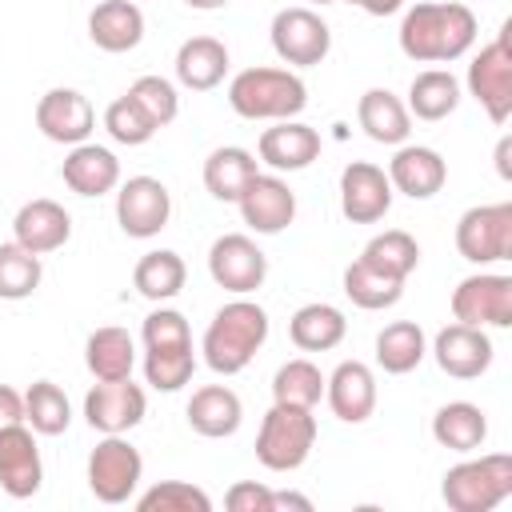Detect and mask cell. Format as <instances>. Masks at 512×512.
I'll return each instance as SVG.
<instances>
[{
	"label": "cell",
	"instance_id": "cell-51",
	"mask_svg": "<svg viewBox=\"0 0 512 512\" xmlns=\"http://www.w3.org/2000/svg\"><path fill=\"white\" fill-rule=\"evenodd\" d=\"M312 4H336V0H312Z\"/></svg>",
	"mask_w": 512,
	"mask_h": 512
},
{
	"label": "cell",
	"instance_id": "cell-17",
	"mask_svg": "<svg viewBox=\"0 0 512 512\" xmlns=\"http://www.w3.org/2000/svg\"><path fill=\"white\" fill-rule=\"evenodd\" d=\"M432 356H436V364H440L444 376L476 380V376H484L492 368L496 348H492V340H488L484 328H472V324H460L456 320V324H448V328L436 332Z\"/></svg>",
	"mask_w": 512,
	"mask_h": 512
},
{
	"label": "cell",
	"instance_id": "cell-38",
	"mask_svg": "<svg viewBox=\"0 0 512 512\" xmlns=\"http://www.w3.org/2000/svg\"><path fill=\"white\" fill-rule=\"evenodd\" d=\"M324 396V372L312 360H288L272 376V400L276 404H296V408H316Z\"/></svg>",
	"mask_w": 512,
	"mask_h": 512
},
{
	"label": "cell",
	"instance_id": "cell-32",
	"mask_svg": "<svg viewBox=\"0 0 512 512\" xmlns=\"http://www.w3.org/2000/svg\"><path fill=\"white\" fill-rule=\"evenodd\" d=\"M344 332H348L344 312L336 304H324V300L296 308L292 320H288V336L300 352H328L344 340Z\"/></svg>",
	"mask_w": 512,
	"mask_h": 512
},
{
	"label": "cell",
	"instance_id": "cell-29",
	"mask_svg": "<svg viewBox=\"0 0 512 512\" xmlns=\"http://www.w3.org/2000/svg\"><path fill=\"white\" fill-rule=\"evenodd\" d=\"M84 364L96 380H128L136 368V340L128 328L104 324L84 340Z\"/></svg>",
	"mask_w": 512,
	"mask_h": 512
},
{
	"label": "cell",
	"instance_id": "cell-31",
	"mask_svg": "<svg viewBox=\"0 0 512 512\" xmlns=\"http://www.w3.org/2000/svg\"><path fill=\"white\" fill-rule=\"evenodd\" d=\"M456 104H460V80H456L448 68H424V72L412 76V84H408V104H404L408 116L436 124V120L452 116Z\"/></svg>",
	"mask_w": 512,
	"mask_h": 512
},
{
	"label": "cell",
	"instance_id": "cell-19",
	"mask_svg": "<svg viewBox=\"0 0 512 512\" xmlns=\"http://www.w3.org/2000/svg\"><path fill=\"white\" fill-rule=\"evenodd\" d=\"M324 400L336 420L364 424L376 412V376L364 360H340L332 376H324Z\"/></svg>",
	"mask_w": 512,
	"mask_h": 512
},
{
	"label": "cell",
	"instance_id": "cell-8",
	"mask_svg": "<svg viewBox=\"0 0 512 512\" xmlns=\"http://www.w3.org/2000/svg\"><path fill=\"white\" fill-rule=\"evenodd\" d=\"M140 476H144V456L124 436H104L88 452V488L100 504H128L132 492L140 488Z\"/></svg>",
	"mask_w": 512,
	"mask_h": 512
},
{
	"label": "cell",
	"instance_id": "cell-9",
	"mask_svg": "<svg viewBox=\"0 0 512 512\" xmlns=\"http://www.w3.org/2000/svg\"><path fill=\"white\" fill-rule=\"evenodd\" d=\"M456 248L468 264L512 260V204H476L456 220Z\"/></svg>",
	"mask_w": 512,
	"mask_h": 512
},
{
	"label": "cell",
	"instance_id": "cell-13",
	"mask_svg": "<svg viewBox=\"0 0 512 512\" xmlns=\"http://www.w3.org/2000/svg\"><path fill=\"white\" fill-rule=\"evenodd\" d=\"M148 412V396L140 384L128 380H96V388H88L84 396V420L88 428L104 432V436H124L132 432Z\"/></svg>",
	"mask_w": 512,
	"mask_h": 512
},
{
	"label": "cell",
	"instance_id": "cell-24",
	"mask_svg": "<svg viewBox=\"0 0 512 512\" xmlns=\"http://www.w3.org/2000/svg\"><path fill=\"white\" fill-rule=\"evenodd\" d=\"M88 40L100 52H132L144 40V12L136 0H104L88 12Z\"/></svg>",
	"mask_w": 512,
	"mask_h": 512
},
{
	"label": "cell",
	"instance_id": "cell-36",
	"mask_svg": "<svg viewBox=\"0 0 512 512\" xmlns=\"http://www.w3.org/2000/svg\"><path fill=\"white\" fill-rule=\"evenodd\" d=\"M344 296H348L356 308H364V312H380V308H392V304L404 296V280L384 276V272H376V268L364 264V260H352V264L344 268Z\"/></svg>",
	"mask_w": 512,
	"mask_h": 512
},
{
	"label": "cell",
	"instance_id": "cell-34",
	"mask_svg": "<svg viewBox=\"0 0 512 512\" xmlns=\"http://www.w3.org/2000/svg\"><path fill=\"white\" fill-rule=\"evenodd\" d=\"M184 280H188V268H184L180 252H172V248H152V252H144V256L136 260V268H132L136 292H140L144 300H156V304L180 296Z\"/></svg>",
	"mask_w": 512,
	"mask_h": 512
},
{
	"label": "cell",
	"instance_id": "cell-16",
	"mask_svg": "<svg viewBox=\"0 0 512 512\" xmlns=\"http://www.w3.org/2000/svg\"><path fill=\"white\" fill-rule=\"evenodd\" d=\"M36 128L52 140V144H84L96 128V112L92 100L76 88H48L36 104Z\"/></svg>",
	"mask_w": 512,
	"mask_h": 512
},
{
	"label": "cell",
	"instance_id": "cell-18",
	"mask_svg": "<svg viewBox=\"0 0 512 512\" xmlns=\"http://www.w3.org/2000/svg\"><path fill=\"white\" fill-rule=\"evenodd\" d=\"M236 204H240L244 224H248L252 232H260V236H276V232H284V228L296 220V192H292L288 180H280V176L256 172V176L248 180V188L240 192Z\"/></svg>",
	"mask_w": 512,
	"mask_h": 512
},
{
	"label": "cell",
	"instance_id": "cell-33",
	"mask_svg": "<svg viewBox=\"0 0 512 512\" xmlns=\"http://www.w3.org/2000/svg\"><path fill=\"white\" fill-rule=\"evenodd\" d=\"M424 356H428V340L416 320H392L376 332V364L388 376H404V372L420 368Z\"/></svg>",
	"mask_w": 512,
	"mask_h": 512
},
{
	"label": "cell",
	"instance_id": "cell-23",
	"mask_svg": "<svg viewBox=\"0 0 512 512\" xmlns=\"http://www.w3.org/2000/svg\"><path fill=\"white\" fill-rule=\"evenodd\" d=\"M60 176L76 196H104L120 184V160L112 148L84 140V144H72V152L60 164Z\"/></svg>",
	"mask_w": 512,
	"mask_h": 512
},
{
	"label": "cell",
	"instance_id": "cell-44",
	"mask_svg": "<svg viewBox=\"0 0 512 512\" xmlns=\"http://www.w3.org/2000/svg\"><path fill=\"white\" fill-rule=\"evenodd\" d=\"M140 340H144V352H148V348H192V328H188L184 312H176V308H156V312L144 316Z\"/></svg>",
	"mask_w": 512,
	"mask_h": 512
},
{
	"label": "cell",
	"instance_id": "cell-30",
	"mask_svg": "<svg viewBox=\"0 0 512 512\" xmlns=\"http://www.w3.org/2000/svg\"><path fill=\"white\" fill-rule=\"evenodd\" d=\"M260 172V160L248 152V148H236V144H224V148H212L208 160H204V188L224 200V204H236L240 192L248 188V180Z\"/></svg>",
	"mask_w": 512,
	"mask_h": 512
},
{
	"label": "cell",
	"instance_id": "cell-5",
	"mask_svg": "<svg viewBox=\"0 0 512 512\" xmlns=\"http://www.w3.org/2000/svg\"><path fill=\"white\" fill-rule=\"evenodd\" d=\"M316 448V416L312 408L276 404L264 412L256 432V460L268 472H296Z\"/></svg>",
	"mask_w": 512,
	"mask_h": 512
},
{
	"label": "cell",
	"instance_id": "cell-27",
	"mask_svg": "<svg viewBox=\"0 0 512 512\" xmlns=\"http://www.w3.org/2000/svg\"><path fill=\"white\" fill-rule=\"evenodd\" d=\"M228 76V48L216 36H192L176 48V80L192 92H212Z\"/></svg>",
	"mask_w": 512,
	"mask_h": 512
},
{
	"label": "cell",
	"instance_id": "cell-7",
	"mask_svg": "<svg viewBox=\"0 0 512 512\" xmlns=\"http://www.w3.org/2000/svg\"><path fill=\"white\" fill-rule=\"evenodd\" d=\"M508 24L472 56L468 64V92L480 100L492 124H504L512 116V48H508Z\"/></svg>",
	"mask_w": 512,
	"mask_h": 512
},
{
	"label": "cell",
	"instance_id": "cell-21",
	"mask_svg": "<svg viewBox=\"0 0 512 512\" xmlns=\"http://www.w3.org/2000/svg\"><path fill=\"white\" fill-rule=\"evenodd\" d=\"M448 180V164L436 148L424 144H400L388 160V184L392 192H404L408 200H432Z\"/></svg>",
	"mask_w": 512,
	"mask_h": 512
},
{
	"label": "cell",
	"instance_id": "cell-26",
	"mask_svg": "<svg viewBox=\"0 0 512 512\" xmlns=\"http://www.w3.org/2000/svg\"><path fill=\"white\" fill-rule=\"evenodd\" d=\"M356 120H360L368 140L392 144V148H400L408 140V132H412V116H408L404 100L396 92H388V88H368L356 100Z\"/></svg>",
	"mask_w": 512,
	"mask_h": 512
},
{
	"label": "cell",
	"instance_id": "cell-3",
	"mask_svg": "<svg viewBox=\"0 0 512 512\" xmlns=\"http://www.w3.org/2000/svg\"><path fill=\"white\" fill-rule=\"evenodd\" d=\"M228 104L244 120H296L308 88L292 68H244L228 84Z\"/></svg>",
	"mask_w": 512,
	"mask_h": 512
},
{
	"label": "cell",
	"instance_id": "cell-50",
	"mask_svg": "<svg viewBox=\"0 0 512 512\" xmlns=\"http://www.w3.org/2000/svg\"><path fill=\"white\" fill-rule=\"evenodd\" d=\"M188 8H196V12H216V8H224L228 0H184Z\"/></svg>",
	"mask_w": 512,
	"mask_h": 512
},
{
	"label": "cell",
	"instance_id": "cell-40",
	"mask_svg": "<svg viewBox=\"0 0 512 512\" xmlns=\"http://www.w3.org/2000/svg\"><path fill=\"white\" fill-rule=\"evenodd\" d=\"M196 372L192 348H148L144 352V380L156 392H180Z\"/></svg>",
	"mask_w": 512,
	"mask_h": 512
},
{
	"label": "cell",
	"instance_id": "cell-15",
	"mask_svg": "<svg viewBox=\"0 0 512 512\" xmlns=\"http://www.w3.org/2000/svg\"><path fill=\"white\" fill-rule=\"evenodd\" d=\"M40 484H44V464H40L36 432L24 420L0 428V488L12 500H28L40 492Z\"/></svg>",
	"mask_w": 512,
	"mask_h": 512
},
{
	"label": "cell",
	"instance_id": "cell-47",
	"mask_svg": "<svg viewBox=\"0 0 512 512\" xmlns=\"http://www.w3.org/2000/svg\"><path fill=\"white\" fill-rule=\"evenodd\" d=\"M344 4H356V8H364L368 16H392V12L404 8V0H344Z\"/></svg>",
	"mask_w": 512,
	"mask_h": 512
},
{
	"label": "cell",
	"instance_id": "cell-20",
	"mask_svg": "<svg viewBox=\"0 0 512 512\" xmlns=\"http://www.w3.org/2000/svg\"><path fill=\"white\" fill-rule=\"evenodd\" d=\"M68 236H72V216L64 212V204H56L48 196H36V200L20 204L16 216H12V240L24 244L36 256H48V252L64 248Z\"/></svg>",
	"mask_w": 512,
	"mask_h": 512
},
{
	"label": "cell",
	"instance_id": "cell-1",
	"mask_svg": "<svg viewBox=\"0 0 512 512\" xmlns=\"http://www.w3.org/2000/svg\"><path fill=\"white\" fill-rule=\"evenodd\" d=\"M476 12L460 0H420L400 20V52L416 64L460 60L476 44Z\"/></svg>",
	"mask_w": 512,
	"mask_h": 512
},
{
	"label": "cell",
	"instance_id": "cell-43",
	"mask_svg": "<svg viewBox=\"0 0 512 512\" xmlns=\"http://www.w3.org/2000/svg\"><path fill=\"white\" fill-rule=\"evenodd\" d=\"M104 128H108V136L116 140V144H128V148H140V144H148L152 136H156V124L140 112V104L124 92V96H116L108 108H104Z\"/></svg>",
	"mask_w": 512,
	"mask_h": 512
},
{
	"label": "cell",
	"instance_id": "cell-6",
	"mask_svg": "<svg viewBox=\"0 0 512 512\" xmlns=\"http://www.w3.org/2000/svg\"><path fill=\"white\" fill-rule=\"evenodd\" d=\"M268 36H272V52L292 68H316L332 52V28L324 24L320 12L300 8V4L296 8H280L272 16Z\"/></svg>",
	"mask_w": 512,
	"mask_h": 512
},
{
	"label": "cell",
	"instance_id": "cell-48",
	"mask_svg": "<svg viewBox=\"0 0 512 512\" xmlns=\"http://www.w3.org/2000/svg\"><path fill=\"white\" fill-rule=\"evenodd\" d=\"M280 508H300V512H308L312 500L300 496V492H272V512H280Z\"/></svg>",
	"mask_w": 512,
	"mask_h": 512
},
{
	"label": "cell",
	"instance_id": "cell-39",
	"mask_svg": "<svg viewBox=\"0 0 512 512\" xmlns=\"http://www.w3.org/2000/svg\"><path fill=\"white\" fill-rule=\"evenodd\" d=\"M44 280V264L24 244H0V300H28Z\"/></svg>",
	"mask_w": 512,
	"mask_h": 512
},
{
	"label": "cell",
	"instance_id": "cell-25",
	"mask_svg": "<svg viewBox=\"0 0 512 512\" xmlns=\"http://www.w3.org/2000/svg\"><path fill=\"white\" fill-rule=\"evenodd\" d=\"M184 416H188V428L192 432H200L208 440H224V436H232L240 428L244 404H240V396L228 384H204V388L192 392Z\"/></svg>",
	"mask_w": 512,
	"mask_h": 512
},
{
	"label": "cell",
	"instance_id": "cell-22",
	"mask_svg": "<svg viewBox=\"0 0 512 512\" xmlns=\"http://www.w3.org/2000/svg\"><path fill=\"white\" fill-rule=\"evenodd\" d=\"M256 152L272 172H300L320 156V132L300 120H272V128L260 132Z\"/></svg>",
	"mask_w": 512,
	"mask_h": 512
},
{
	"label": "cell",
	"instance_id": "cell-42",
	"mask_svg": "<svg viewBox=\"0 0 512 512\" xmlns=\"http://www.w3.org/2000/svg\"><path fill=\"white\" fill-rule=\"evenodd\" d=\"M128 96H132V100L140 104V112L156 124V132H160V128H168V124L180 116L176 84H172V80H164V76H140V80H132Z\"/></svg>",
	"mask_w": 512,
	"mask_h": 512
},
{
	"label": "cell",
	"instance_id": "cell-11",
	"mask_svg": "<svg viewBox=\"0 0 512 512\" xmlns=\"http://www.w3.org/2000/svg\"><path fill=\"white\" fill-rule=\"evenodd\" d=\"M452 316L472 328H508L512 324V276L476 272L452 288Z\"/></svg>",
	"mask_w": 512,
	"mask_h": 512
},
{
	"label": "cell",
	"instance_id": "cell-10",
	"mask_svg": "<svg viewBox=\"0 0 512 512\" xmlns=\"http://www.w3.org/2000/svg\"><path fill=\"white\" fill-rule=\"evenodd\" d=\"M172 220V192L156 176H128L116 192V224L132 240H152Z\"/></svg>",
	"mask_w": 512,
	"mask_h": 512
},
{
	"label": "cell",
	"instance_id": "cell-37",
	"mask_svg": "<svg viewBox=\"0 0 512 512\" xmlns=\"http://www.w3.org/2000/svg\"><path fill=\"white\" fill-rule=\"evenodd\" d=\"M24 424H28L36 436H60V432H68V424H72V404H68L64 388L52 384V380H36V384L24 392Z\"/></svg>",
	"mask_w": 512,
	"mask_h": 512
},
{
	"label": "cell",
	"instance_id": "cell-35",
	"mask_svg": "<svg viewBox=\"0 0 512 512\" xmlns=\"http://www.w3.org/2000/svg\"><path fill=\"white\" fill-rule=\"evenodd\" d=\"M360 260L372 264V268L384 272V276L408 280V276L416 272V264H420V244H416L404 228H384V232H376V236L364 244Z\"/></svg>",
	"mask_w": 512,
	"mask_h": 512
},
{
	"label": "cell",
	"instance_id": "cell-12",
	"mask_svg": "<svg viewBox=\"0 0 512 512\" xmlns=\"http://www.w3.org/2000/svg\"><path fill=\"white\" fill-rule=\"evenodd\" d=\"M208 276L224 288V292H236V296H248L264 284L268 276V256L256 248L252 236L244 232H228L220 240H212L208 248Z\"/></svg>",
	"mask_w": 512,
	"mask_h": 512
},
{
	"label": "cell",
	"instance_id": "cell-28",
	"mask_svg": "<svg viewBox=\"0 0 512 512\" xmlns=\"http://www.w3.org/2000/svg\"><path fill=\"white\" fill-rule=\"evenodd\" d=\"M432 440L440 448H448V452H460V456L476 452L488 440V416H484V408L472 404V400H452V404L436 408V416H432Z\"/></svg>",
	"mask_w": 512,
	"mask_h": 512
},
{
	"label": "cell",
	"instance_id": "cell-45",
	"mask_svg": "<svg viewBox=\"0 0 512 512\" xmlns=\"http://www.w3.org/2000/svg\"><path fill=\"white\" fill-rule=\"evenodd\" d=\"M224 508L228 512H272V488L256 480H240L224 492Z\"/></svg>",
	"mask_w": 512,
	"mask_h": 512
},
{
	"label": "cell",
	"instance_id": "cell-4",
	"mask_svg": "<svg viewBox=\"0 0 512 512\" xmlns=\"http://www.w3.org/2000/svg\"><path fill=\"white\" fill-rule=\"evenodd\" d=\"M440 496L452 512H492L512 496V456L488 452L480 460H460L444 472Z\"/></svg>",
	"mask_w": 512,
	"mask_h": 512
},
{
	"label": "cell",
	"instance_id": "cell-41",
	"mask_svg": "<svg viewBox=\"0 0 512 512\" xmlns=\"http://www.w3.org/2000/svg\"><path fill=\"white\" fill-rule=\"evenodd\" d=\"M140 512H212V496L188 480H160L140 500Z\"/></svg>",
	"mask_w": 512,
	"mask_h": 512
},
{
	"label": "cell",
	"instance_id": "cell-14",
	"mask_svg": "<svg viewBox=\"0 0 512 512\" xmlns=\"http://www.w3.org/2000/svg\"><path fill=\"white\" fill-rule=\"evenodd\" d=\"M392 208V184L380 164L352 160L340 172V212L352 224H376Z\"/></svg>",
	"mask_w": 512,
	"mask_h": 512
},
{
	"label": "cell",
	"instance_id": "cell-2",
	"mask_svg": "<svg viewBox=\"0 0 512 512\" xmlns=\"http://www.w3.org/2000/svg\"><path fill=\"white\" fill-rule=\"evenodd\" d=\"M264 340H268V312L256 300L240 296V300H228L212 316V324L204 328L200 352L216 376H236L252 364V356L264 348Z\"/></svg>",
	"mask_w": 512,
	"mask_h": 512
},
{
	"label": "cell",
	"instance_id": "cell-46",
	"mask_svg": "<svg viewBox=\"0 0 512 512\" xmlns=\"http://www.w3.org/2000/svg\"><path fill=\"white\" fill-rule=\"evenodd\" d=\"M20 420H24V396H20L16 388L0 384V428L20 424Z\"/></svg>",
	"mask_w": 512,
	"mask_h": 512
},
{
	"label": "cell",
	"instance_id": "cell-49",
	"mask_svg": "<svg viewBox=\"0 0 512 512\" xmlns=\"http://www.w3.org/2000/svg\"><path fill=\"white\" fill-rule=\"evenodd\" d=\"M496 168H500V176L508 180L512 176V168H508V136L500 140V148H496Z\"/></svg>",
	"mask_w": 512,
	"mask_h": 512
}]
</instances>
